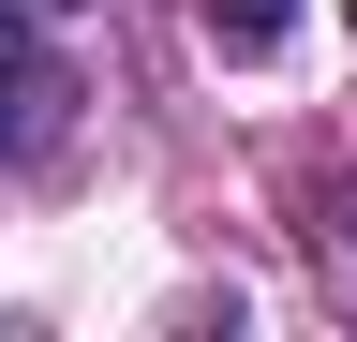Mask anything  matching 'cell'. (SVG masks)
Instances as JSON below:
<instances>
[{
	"label": "cell",
	"mask_w": 357,
	"mask_h": 342,
	"mask_svg": "<svg viewBox=\"0 0 357 342\" xmlns=\"http://www.w3.org/2000/svg\"><path fill=\"white\" fill-rule=\"evenodd\" d=\"M0 30H15V45H45V30H75V0H0Z\"/></svg>",
	"instance_id": "cell-2"
},
{
	"label": "cell",
	"mask_w": 357,
	"mask_h": 342,
	"mask_svg": "<svg viewBox=\"0 0 357 342\" xmlns=\"http://www.w3.org/2000/svg\"><path fill=\"white\" fill-rule=\"evenodd\" d=\"M194 30H208L223 60H268V45L298 30V0H194Z\"/></svg>",
	"instance_id": "cell-1"
},
{
	"label": "cell",
	"mask_w": 357,
	"mask_h": 342,
	"mask_svg": "<svg viewBox=\"0 0 357 342\" xmlns=\"http://www.w3.org/2000/svg\"><path fill=\"white\" fill-rule=\"evenodd\" d=\"M342 15H357V0H342Z\"/></svg>",
	"instance_id": "cell-3"
}]
</instances>
